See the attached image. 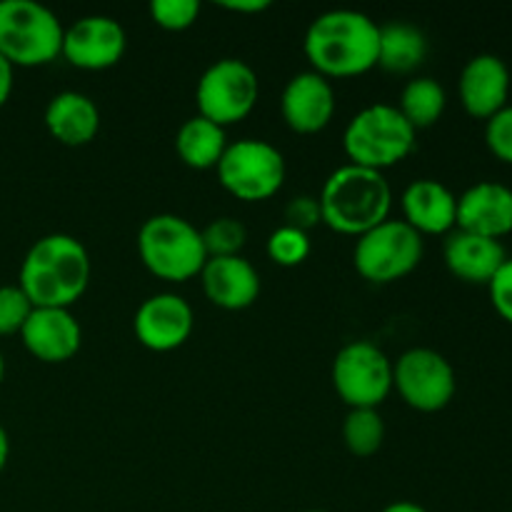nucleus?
Listing matches in <instances>:
<instances>
[{"mask_svg":"<svg viewBox=\"0 0 512 512\" xmlns=\"http://www.w3.org/2000/svg\"><path fill=\"white\" fill-rule=\"evenodd\" d=\"M125 30L108 15H85L63 33V55L73 68L108 70L120 63L125 53Z\"/></svg>","mask_w":512,"mask_h":512,"instance_id":"obj_12","label":"nucleus"},{"mask_svg":"<svg viewBox=\"0 0 512 512\" xmlns=\"http://www.w3.org/2000/svg\"><path fill=\"white\" fill-rule=\"evenodd\" d=\"M428 55V40L423 30L408 23H390L380 28L378 38V65L388 73L408 75Z\"/></svg>","mask_w":512,"mask_h":512,"instance_id":"obj_23","label":"nucleus"},{"mask_svg":"<svg viewBox=\"0 0 512 512\" xmlns=\"http://www.w3.org/2000/svg\"><path fill=\"white\" fill-rule=\"evenodd\" d=\"M445 103H448V95H445V88L438 80L413 78L403 88L398 110L408 120L410 128L418 133V130L430 128V125H435L443 118Z\"/></svg>","mask_w":512,"mask_h":512,"instance_id":"obj_24","label":"nucleus"},{"mask_svg":"<svg viewBox=\"0 0 512 512\" xmlns=\"http://www.w3.org/2000/svg\"><path fill=\"white\" fill-rule=\"evenodd\" d=\"M308 512H325V510H308Z\"/></svg>","mask_w":512,"mask_h":512,"instance_id":"obj_38","label":"nucleus"},{"mask_svg":"<svg viewBox=\"0 0 512 512\" xmlns=\"http://www.w3.org/2000/svg\"><path fill=\"white\" fill-rule=\"evenodd\" d=\"M458 93L465 113L488 123L508 105L510 98V70L505 60L493 53L470 58L460 73Z\"/></svg>","mask_w":512,"mask_h":512,"instance_id":"obj_15","label":"nucleus"},{"mask_svg":"<svg viewBox=\"0 0 512 512\" xmlns=\"http://www.w3.org/2000/svg\"><path fill=\"white\" fill-rule=\"evenodd\" d=\"M488 290L495 313H498L505 323L512 325V258L505 260V265L498 270V275L490 280Z\"/></svg>","mask_w":512,"mask_h":512,"instance_id":"obj_31","label":"nucleus"},{"mask_svg":"<svg viewBox=\"0 0 512 512\" xmlns=\"http://www.w3.org/2000/svg\"><path fill=\"white\" fill-rule=\"evenodd\" d=\"M485 143L500 163L512 165V105H505L485 123Z\"/></svg>","mask_w":512,"mask_h":512,"instance_id":"obj_30","label":"nucleus"},{"mask_svg":"<svg viewBox=\"0 0 512 512\" xmlns=\"http://www.w3.org/2000/svg\"><path fill=\"white\" fill-rule=\"evenodd\" d=\"M318 205L320 220L330 230L360 238L388 220L393 190L383 173L350 163L330 173Z\"/></svg>","mask_w":512,"mask_h":512,"instance_id":"obj_3","label":"nucleus"},{"mask_svg":"<svg viewBox=\"0 0 512 512\" xmlns=\"http://www.w3.org/2000/svg\"><path fill=\"white\" fill-rule=\"evenodd\" d=\"M45 128L68 148L93 143L100 130V110L88 95L65 90L50 98L45 108Z\"/></svg>","mask_w":512,"mask_h":512,"instance_id":"obj_21","label":"nucleus"},{"mask_svg":"<svg viewBox=\"0 0 512 512\" xmlns=\"http://www.w3.org/2000/svg\"><path fill=\"white\" fill-rule=\"evenodd\" d=\"M25 350L35 360L48 365L68 363L75 358L83 343V330L70 310L63 308H33L30 318L20 330Z\"/></svg>","mask_w":512,"mask_h":512,"instance_id":"obj_16","label":"nucleus"},{"mask_svg":"<svg viewBox=\"0 0 512 512\" xmlns=\"http://www.w3.org/2000/svg\"><path fill=\"white\" fill-rule=\"evenodd\" d=\"M405 223L418 235H450L458 223V198L438 180H415L403 193Z\"/></svg>","mask_w":512,"mask_h":512,"instance_id":"obj_20","label":"nucleus"},{"mask_svg":"<svg viewBox=\"0 0 512 512\" xmlns=\"http://www.w3.org/2000/svg\"><path fill=\"white\" fill-rule=\"evenodd\" d=\"M200 235H203L208 258H233V255H240V250L245 248V240H248V230L235 218L213 220L208 228L200 230Z\"/></svg>","mask_w":512,"mask_h":512,"instance_id":"obj_26","label":"nucleus"},{"mask_svg":"<svg viewBox=\"0 0 512 512\" xmlns=\"http://www.w3.org/2000/svg\"><path fill=\"white\" fill-rule=\"evenodd\" d=\"M393 388L413 410L440 413L455 398L458 383L445 355L430 348H413L393 365Z\"/></svg>","mask_w":512,"mask_h":512,"instance_id":"obj_11","label":"nucleus"},{"mask_svg":"<svg viewBox=\"0 0 512 512\" xmlns=\"http://www.w3.org/2000/svg\"><path fill=\"white\" fill-rule=\"evenodd\" d=\"M423 260V235L405 220H385L360 235L353 250V265L365 280L388 285L413 273Z\"/></svg>","mask_w":512,"mask_h":512,"instance_id":"obj_7","label":"nucleus"},{"mask_svg":"<svg viewBox=\"0 0 512 512\" xmlns=\"http://www.w3.org/2000/svg\"><path fill=\"white\" fill-rule=\"evenodd\" d=\"M195 318L188 300L175 293L150 295L135 310L133 330L140 345H145L153 353H170L180 345L188 343L193 335Z\"/></svg>","mask_w":512,"mask_h":512,"instance_id":"obj_13","label":"nucleus"},{"mask_svg":"<svg viewBox=\"0 0 512 512\" xmlns=\"http://www.w3.org/2000/svg\"><path fill=\"white\" fill-rule=\"evenodd\" d=\"M260 83L255 70L238 58H223L210 65L198 80L195 100H198V115L208 118L210 123L228 128L240 123L253 113L258 103Z\"/></svg>","mask_w":512,"mask_h":512,"instance_id":"obj_9","label":"nucleus"},{"mask_svg":"<svg viewBox=\"0 0 512 512\" xmlns=\"http://www.w3.org/2000/svg\"><path fill=\"white\" fill-rule=\"evenodd\" d=\"M8 458H10V438L8 433H5L3 425H0V473H3L5 465H8Z\"/></svg>","mask_w":512,"mask_h":512,"instance_id":"obj_35","label":"nucleus"},{"mask_svg":"<svg viewBox=\"0 0 512 512\" xmlns=\"http://www.w3.org/2000/svg\"><path fill=\"white\" fill-rule=\"evenodd\" d=\"M30 313H33V303L18 285H3L0 288V335H20Z\"/></svg>","mask_w":512,"mask_h":512,"instance_id":"obj_29","label":"nucleus"},{"mask_svg":"<svg viewBox=\"0 0 512 512\" xmlns=\"http://www.w3.org/2000/svg\"><path fill=\"white\" fill-rule=\"evenodd\" d=\"M3 378H5V360L3 355H0V383H3Z\"/></svg>","mask_w":512,"mask_h":512,"instance_id":"obj_37","label":"nucleus"},{"mask_svg":"<svg viewBox=\"0 0 512 512\" xmlns=\"http://www.w3.org/2000/svg\"><path fill=\"white\" fill-rule=\"evenodd\" d=\"M220 8L228 10V13H240V15H258L263 10L270 8L268 0H245V3H220Z\"/></svg>","mask_w":512,"mask_h":512,"instance_id":"obj_33","label":"nucleus"},{"mask_svg":"<svg viewBox=\"0 0 512 512\" xmlns=\"http://www.w3.org/2000/svg\"><path fill=\"white\" fill-rule=\"evenodd\" d=\"M268 255L273 263L283 265V268H295V265L305 263L310 255L308 233L290 228V225L273 230L268 238Z\"/></svg>","mask_w":512,"mask_h":512,"instance_id":"obj_27","label":"nucleus"},{"mask_svg":"<svg viewBox=\"0 0 512 512\" xmlns=\"http://www.w3.org/2000/svg\"><path fill=\"white\" fill-rule=\"evenodd\" d=\"M138 255L155 278L168 283H185L208 263L200 230L173 213L145 220L138 233Z\"/></svg>","mask_w":512,"mask_h":512,"instance_id":"obj_4","label":"nucleus"},{"mask_svg":"<svg viewBox=\"0 0 512 512\" xmlns=\"http://www.w3.org/2000/svg\"><path fill=\"white\" fill-rule=\"evenodd\" d=\"M443 258L450 273L470 285H490V280L503 268L508 253L500 240L465 233L455 228L445 238Z\"/></svg>","mask_w":512,"mask_h":512,"instance_id":"obj_19","label":"nucleus"},{"mask_svg":"<svg viewBox=\"0 0 512 512\" xmlns=\"http://www.w3.org/2000/svg\"><path fill=\"white\" fill-rule=\"evenodd\" d=\"M380 25L358 10H330L318 15L305 33V58L313 73L355 78L378 65Z\"/></svg>","mask_w":512,"mask_h":512,"instance_id":"obj_2","label":"nucleus"},{"mask_svg":"<svg viewBox=\"0 0 512 512\" xmlns=\"http://www.w3.org/2000/svg\"><path fill=\"white\" fill-rule=\"evenodd\" d=\"M333 385L345 405L375 408L385 403L393 390V363L373 343H350L335 355Z\"/></svg>","mask_w":512,"mask_h":512,"instance_id":"obj_10","label":"nucleus"},{"mask_svg":"<svg viewBox=\"0 0 512 512\" xmlns=\"http://www.w3.org/2000/svg\"><path fill=\"white\" fill-rule=\"evenodd\" d=\"M13 65L0 55V108L10 100V93H13Z\"/></svg>","mask_w":512,"mask_h":512,"instance_id":"obj_34","label":"nucleus"},{"mask_svg":"<svg viewBox=\"0 0 512 512\" xmlns=\"http://www.w3.org/2000/svg\"><path fill=\"white\" fill-rule=\"evenodd\" d=\"M18 280L33 308L70 310L88 290L90 255L73 235H45L25 253Z\"/></svg>","mask_w":512,"mask_h":512,"instance_id":"obj_1","label":"nucleus"},{"mask_svg":"<svg viewBox=\"0 0 512 512\" xmlns=\"http://www.w3.org/2000/svg\"><path fill=\"white\" fill-rule=\"evenodd\" d=\"M455 228L483 238L503 240L512 233V190L493 180L470 185L458 198Z\"/></svg>","mask_w":512,"mask_h":512,"instance_id":"obj_17","label":"nucleus"},{"mask_svg":"<svg viewBox=\"0 0 512 512\" xmlns=\"http://www.w3.org/2000/svg\"><path fill=\"white\" fill-rule=\"evenodd\" d=\"M200 15L198 0H153L150 3V18L158 28L180 33L195 25Z\"/></svg>","mask_w":512,"mask_h":512,"instance_id":"obj_28","label":"nucleus"},{"mask_svg":"<svg viewBox=\"0 0 512 512\" xmlns=\"http://www.w3.org/2000/svg\"><path fill=\"white\" fill-rule=\"evenodd\" d=\"M58 15L35 0H0V55L13 68L53 63L63 50Z\"/></svg>","mask_w":512,"mask_h":512,"instance_id":"obj_5","label":"nucleus"},{"mask_svg":"<svg viewBox=\"0 0 512 512\" xmlns=\"http://www.w3.org/2000/svg\"><path fill=\"white\" fill-rule=\"evenodd\" d=\"M205 298L223 310H245L258 300L260 275L243 255L208 258L200 270Z\"/></svg>","mask_w":512,"mask_h":512,"instance_id":"obj_18","label":"nucleus"},{"mask_svg":"<svg viewBox=\"0 0 512 512\" xmlns=\"http://www.w3.org/2000/svg\"><path fill=\"white\" fill-rule=\"evenodd\" d=\"M215 170L220 185L245 203L273 198L285 183L283 153L265 140L248 138L228 145Z\"/></svg>","mask_w":512,"mask_h":512,"instance_id":"obj_8","label":"nucleus"},{"mask_svg":"<svg viewBox=\"0 0 512 512\" xmlns=\"http://www.w3.org/2000/svg\"><path fill=\"white\" fill-rule=\"evenodd\" d=\"M280 113L293 133L315 135L330 125L335 115V90L323 75L305 70L288 80L280 98Z\"/></svg>","mask_w":512,"mask_h":512,"instance_id":"obj_14","label":"nucleus"},{"mask_svg":"<svg viewBox=\"0 0 512 512\" xmlns=\"http://www.w3.org/2000/svg\"><path fill=\"white\" fill-rule=\"evenodd\" d=\"M285 220H288L285 225H290V228H298V230H303V233H308L313 225L323 223V220H320L318 198L300 195V198L290 200L288 208H285Z\"/></svg>","mask_w":512,"mask_h":512,"instance_id":"obj_32","label":"nucleus"},{"mask_svg":"<svg viewBox=\"0 0 512 512\" xmlns=\"http://www.w3.org/2000/svg\"><path fill=\"white\" fill-rule=\"evenodd\" d=\"M383 512H428L425 508H420V505L410 503V500H398V503L388 505Z\"/></svg>","mask_w":512,"mask_h":512,"instance_id":"obj_36","label":"nucleus"},{"mask_svg":"<svg viewBox=\"0 0 512 512\" xmlns=\"http://www.w3.org/2000/svg\"><path fill=\"white\" fill-rule=\"evenodd\" d=\"M225 150H228L225 128L210 123L203 115H195V118L185 120L180 125L178 135H175V153L193 170L218 168Z\"/></svg>","mask_w":512,"mask_h":512,"instance_id":"obj_22","label":"nucleus"},{"mask_svg":"<svg viewBox=\"0 0 512 512\" xmlns=\"http://www.w3.org/2000/svg\"><path fill=\"white\" fill-rule=\"evenodd\" d=\"M343 148L350 163L383 173L415 148V130L395 105H370L360 110L343 133Z\"/></svg>","mask_w":512,"mask_h":512,"instance_id":"obj_6","label":"nucleus"},{"mask_svg":"<svg viewBox=\"0 0 512 512\" xmlns=\"http://www.w3.org/2000/svg\"><path fill=\"white\" fill-rule=\"evenodd\" d=\"M345 448L358 458H370L385 443V423L375 408H353L343 423Z\"/></svg>","mask_w":512,"mask_h":512,"instance_id":"obj_25","label":"nucleus"}]
</instances>
